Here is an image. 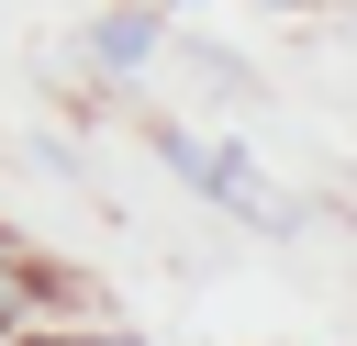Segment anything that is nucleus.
I'll use <instances>...</instances> for the list:
<instances>
[{
    "label": "nucleus",
    "instance_id": "nucleus-1",
    "mask_svg": "<svg viewBox=\"0 0 357 346\" xmlns=\"http://www.w3.org/2000/svg\"><path fill=\"white\" fill-rule=\"evenodd\" d=\"M11 346H123V335H11Z\"/></svg>",
    "mask_w": 357,
    "mask_h": 346
}]
</instances>
